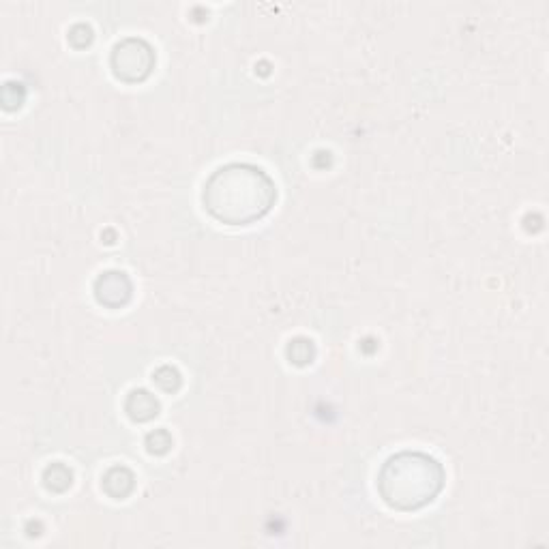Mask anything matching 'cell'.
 Wrapping results in <instances>:
<instances>
[{"mask_svg": "<svg viewBox=\"0 0 549 549\" xmlns=\"http://www.w3.org/2000/svg\"><path fill=\"white\" fill-rule=\"evenodd\" d=\"M288 354L296 365L311 363V359H314V344H311V341H307V339H296L294 344L288 348Z\"/></svg>", "mask_w": 549, "mask_h": 549, "instance_id": "obj_6", "label": "cell"}, {"mask_svg": "<svg viewBox=\"0 0 549 549\" xmlns=\"http://www.w3.org/2000/svg\"><path fill=\"white\" fill-rule=\"evenodd\" d=\"M155 65V52L142 39H125L118 43L112 54V69L116 78L125 82L144 80Z\"/></svg>", "mask_w": 549, "mask_h": 549, "instance_id": "obj_3", "label": "cell"}, {"mask_svg": "<svg viewBox=\"0 0 549 549\" xmlns=\"http://www.w3.org/2000/svg\"><path fill=\"white\" fill-rule=\"evenodd\" d=\"M95 292L101 305H108V307L125 305L131 296V281L125 273L110 271L97 279Z\"/></svg>", "mask_w": 549, "mask_h": 549, "instance_id": "obj_4", "label": "cell"}, {"mask_svg": "<svg viewBox=\"0 0 549 549\" xmlns=\"http://www.w3.org/2000/svg\"><path fill=\"white\" fill-rule=\"evenodd\" d=\"M275 200L273 178L251 163H230L215 170L202 194L204 209L228 226H247L264 217Z\"/></svg>", "mask_w": 549, "mask_h": 549, "instance_id": "obj_1", "label": "cell"}, {"mask_svg": "<svg viewBox=\"0 0 549 549\" xmlns=\"http://www.w3.org/2000/svg\"><path fill=\"white\" fill-rule=\"evenodd\" d=\"M159 410L157 399L148 391H133L127 399V412L133 421L153 419Z\"/></svg>", "mask_w": 549, "mask_h": 549, "instance_id": "obj_5", "label": "cell"}, {"mask_svg": "<svg viewBox=\"0 0 549 549\" xmlns=\"http://www.w3.org/2000/svg\"><path fill=\"white\" fill-rule=\"evenodd\" d=\"M444 485V470L434 457L404 451L387 459L378 477L382 500L397 511H417L432 502Z\"/></svg>", "mask_w": 549, "mask_h": 549, "instance_id": "obj_2", "label": "cell"}]
</instances>
